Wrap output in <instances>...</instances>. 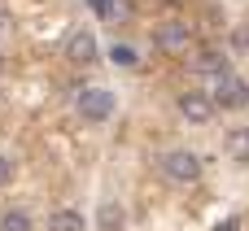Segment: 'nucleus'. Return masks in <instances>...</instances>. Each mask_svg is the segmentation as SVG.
I'll list each match as a JSON object with an SVG mask.
<instances>
[{"label": "nucleus", "mask_w": 249, "mask_h": 231, "mask_svg": "<svg viewBox=\"0 0 249 231\" xmlns=\"http://www.w3.org/2000/svg\"><path fill=\"white\" fill-rule=\"evenodd\" d=\"M158 170L171 179V183H197L201 179V157L188 153V148H171L158 157Z\"/></svg>", "instance_id": "1"}, {"label": "nucleus", "mask_w": 249, "mask_h": 231, "mask_svg": "<svg viewBox=\"0 0 249 231\" xmlns=\"http://www.w3.org/2000/svg\"><path fill=\"white\" fill-rule=\"evenodd\" d=\"M210 105H214V109H245V105H249V79H241V74H223V79H214Z\"/></svg>", "instance_id": "2"}, {"label": "nucleus", "mask_w": 249, "mask_h": 231, "mask_svg": "<svg viewBox=\"0 0 249 231\" xmlns=\"http://www.w3.org/2000/svg\"><path fill=\"white\" fill-rule=\"evenodd\" d=\"M74 109H79L83 122H105V118L114 114V92H109V87H83V92L74 96Z\"/></svg>", "instance_id": "3"}, {"label": "nucleus", "mask_w": 249, "mask_h": 231, "mask_svg": "<svg viewBox=\"0 0 249 231\" xmlns=\"http://www.w3.org/2000/svg\"><path fill=\"white\" fill-rule=\"evenodd\" d=\"M188 44H193V26L188 22H162L158 31H153V48L158 52H166V57H179V52H188Z\"/></svg>", "instance_id": "4"}, {"label": "nucleus", "mask_w": 249, "mask_h": 231, "mask_svg": "<svg viewBox=\"0 0 249 231\" xmlns=\"http://www.w3.org/2000/svg\"><path fill=\"white\" fill-rule=\"evenodd\" d=\"M175 109H179V118H188L193 127H206V122L214 118V105H210L206 92H179V96H175Z\"/></svg>", "instance_id": "5"}, {"label": "nucleus", "mask_w": 249, "mask_h": 231, "mask_svg": "<svg viewBox=\"0 0 249 231\" xmlns=\"http://www.w3.org/2000/svg\"><path fill=\"white\" fill-rule=\"evenodd\" d=\"M66 61L70 66H96V35L92 31H70L66 35Z\"/></svg>", "instance_id": "6"}, {"label": "nucleus", "mask_w": 249, "mask_h": 231, "mask_svg": "<svg viewBox=\"0 0 249 231\" xmlns=\"http://www.w3.org/2000/svg\"><path fill=\"white\" fill-rule=\"evenodd\" d=\"M193 74L223 79V74H232V61H228V52H219V48H206V52H197V57H193Z\"/></svg>", "instance_id": "7"}, {"label": "nucleus", "mask_w": 249, "mask_h": 231, "mask_svg": "<svg viewBox=\"0 0 249 231\" xmlns=\"http://www.w3.org/2000/svg\"><path fill=\"white\" fill-rule=\"evenodd\" d=\"M223 153L236 157V162H249V127H232L223 135Z\"/></svg>", "instance_id": "8"}, {"label": "nucleus", "mask_w": 249, "mask_h": 231, "mask_svg": "<svg viewBox=\"0 0 249 231\" xmlns=\"http://www.w3.org/2000/svg\"><path fill=\"white\" fill-rule=\"evenodd\" d=\"M48 231H83V214L79 210H53L48 214Z\"/></svg>", "instance_id": "9"}, {"label": "nucleus", "mask_w": 249, "mask_h": 231, "mask_svg": "<svg viewBox=\"0 0 249 231\" xmlns=\"http://www.w3.org/2000/svg\"><path fill=\"white\" fill-rule=\"evenodd\" d=\"M96 223H101V231H123L127 214H123V205H118V201H105V205H101V214H96Z\"/></svg>", "instance_id": "10"}, {"label": "nucleus", "mask_w": 249, "mask_h": 231, "mask_svg": "<svg viewBox=\"0 0 249 231\" xmlns=\"http://www.w3.org/2000/svg\"><path fill=\"white\" fill-rule=\"evenodd\" d=\"M0 231H31V214L26 210H4L0 214Z\"/></svg>", "instance_id": "11"}, {"label": "nucleus", "mask_w": 249, "mask_h": 231, "mask_svg": "<svg viewBox=\"0 0 249 231\" xmlns=\"http://www.w3.org/2000/svg\"><path fill=\"white\" fill-rule=\"evenodd\" d=\"M109 61H114V66H123V70H131L140 57H136V48H131V44H114V48H109Z\"/></svg>", "instance_id": "12"}, {"label": "nucleus", "mask_w": 249, "mask_h": 231, "mask_svg": "<svg viewBox=\"0 0 249 231\" xmlns=\"http://www.w3.org/2000/svg\"><path fill=\"white\" fill-rule=\"evenodd\" d=\"M9 179H13V162H9V157H0V188H4Z\"/></svg>", "instance_id": "13"}, {"label": "nucleus", "mask_w": 249, "mask_h": 231, "mask_svg": "<svg viewBox=\"0 0 249 231\" xmlns=\"http://www.w3.org/2000/svg\"><path fill=\"white\" fill-rule=\"evenodd\" d=\"M96 4V13H105V17H114V0H92Z\"/></svg>", "instance_id": "14"}, {"label": "nucleus", "mask_w": 249, "mask_h": 231, "mask_svg": "<svg viewBox=\"0 0 249 231\" xmlns=\"http://www.w3.org/2000/svg\"><path fill=\"white\" fill-rule=\"evenodd\" d=\"M219 231H241V223H236V218H228V223H223Z\"/></svg>", "instance_id": "15"}, {"label": "nucleus", "mask_w": 249, "mask_h": 231, "mask_svg": "<svg viewBox=\"0 0 249 231\" xmlns=\"http://www.w3.org/2000/svg\"><path fill=\"white\" fill-rule=\"evenodd\" d=\"M4 22H9V13H4V9H0V31H4Z\"/></svg>", "instance_id": "16"}, {"label": "nucleus", "mask_w": 249, "mask_h": 231, "mask_svg": "<svg viewBox=\"0 0 249 231\" xmlns=\"http://www.w3.org/2000/svg\"><path fill=\"white\" fill-rule=\"evenodd\" d=\"M0 70H4V57H0Z\"/></svg>", "instance_id": "17"}, {"label": "nucleus", "mask_w": 249, "mask_h": 231, "mask_svg": "<svg viewBox=\"0 0 249 231\" xmlns=\"http://www.w3.org/2000/svg\"><path fill=\"white\" fill-rule=\"evenodd\" d=\"M171 4H175V0H171Z\"/></svg>", "instance_id": "18"}]
</instances>
